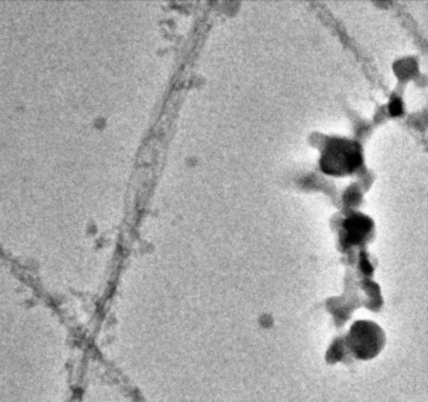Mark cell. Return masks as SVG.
<instances>
[{
	"label": "cell",
	"mask_w": 428,
	"mask_h": 402,
	"mask_svg": "<svg viewBox=\"0 0 428 402\" xmlns=\"http://www.w3.org/2000/svg\"><path fill=\"white\" fill-rule=\"evenodd\" d=\"M362 163L359 144L346 138H334L322 153V169L332 175H346L357 170Z\"/></svg>",
	"instance_id": "6da1fadb"
},
{
	"label": "cell",
	"mask_w": 428,
	"mask_h": 402,
	"mask_svg": "<svg viewBox=\"0 0 428 402\" xmlns=\"http://www.w3.org/2000/svg\"><path fill=\"white\" fill-rule=\"evenodd\" d=\"M372 221L366 216H353L347 221L346 229L348 237L354 241H360L370 232Z\"/></svg>",
	"instance_id": "7a4b0ae2"
}]
</instances>
